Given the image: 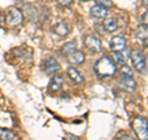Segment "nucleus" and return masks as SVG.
<instances>
[{"label":"nucleus","instance_id":"obj_1","mask_svg":"<svg viewBox=\"0 0 148 140\" xmlns=\"http://www.w3.org/2000/svg\"><path fill=\"white\" fill-rule=\"evenodd\" d=\"M94 71L96 73V76L100 78H106V77H111L116 73V64L112 60H110L109 57H104L99 58L98 61L94 64Z\"/></svg>","mask_w":148,"mask_h":140},{"label":"nucleus","instance_id":"obj_2","mask_svg":"<svg viewBox=\"0 0 148 140\" xmlns=\"http://www.w3.org/2000/svg\"><path fill=\"white\" fill-rule=\"evenodd\" d=\"M132 128L140 140H148V124H147L146 118L138 116V118L133 119Z\"/></svg>","mask_w":148,"mask_h":140},{"label":"nucleus","instance_id":"obj_3","mask_svg":"<svg viewBox=\"0 0 148 140\" xmlns=\"http://www.w3.org/2000/svg\"><path fill=\"white\" fill-rule=\"evenodd\" d=\"M131 62L133 64V67L137 72L140 73H146V68H147V64H146V57L145 55L140 51H133L131 53Z\"/></svg>","mask_w":148,"mask_h":140},{"label":"nucleus","instance_id":"obj_4","mask_svg":"<svg viewBox=\"0 0 148 140\" xmlns=\"http://www.w3.org/2000/svg\"><path fill=\"white\" fill-rule=\"evenodd\" d=\"M42 69L46 74H48V76H52V74L57 73L59 69H61V64L58 63V61L53 57H48L46 58L43 63H42Z\"/></svg>","mask_w":148,"mask_h":140},{"label":"nucleus","instance_id":"obj_5","mask_svg":"<svg viewBox=\"0 0 148 140\" xmlns=\"http://www.w3.org/2000/svg\"><path fill=\"white\" fill-rule=\"evenodd\" d=\"M84 45L86 50H89L92 53L101 52V41L95 35H88L84 40Z\"/></svg>","mask_w":148,"mask_h":140},{"label":"nucleus","instance_id":"obj_6","mask_svg":"<svg viewBox=\"0 0 148 140\" xmlns=\"http://www.w3.org/2000/svg\"><path fill=\"white\" fill-rule=\"evenodd\" d=\"M22 20H24V15H22V12L20 9L17 8H12L10 9V11L8 14V17H6V22L10 26H17L20 25Z\"/></svg>","mask_w":148,"mask_h":140},{"label":"nucleus","instance_id":"obj_7","mask_svg":"<svg viewBox=\"0 0 148 140\" xmlns=\"http://www.w3.org/2000/svg\"><path fill=\"white\" fill-rule=\"evenodd\" d=\"M119 86L128 92H132L136 89V81L131 76H123L122 74L119 79Z\"/></svg>","mask_w":148,"mask_h":140},{"label":"nucleus","instance_id":"obj_8","mask_svg":"<svg viewBox=\"0 0 148 140\" xmlns=\"http://www.w3.org/2000/svg\"><path fill=\"white\" fill-rule=\"evenodd\" d=\"M109 45L112 51H123L126 49V40L122 36H114L111 37Z\"/></svg>","mask_w":148,"mask_h":140},{"label":"nucleus","instance_id":"obj_9","mask_svg":"<svg viewBox=\"0 0 148 140\" xmlns=\"http://www.w3.org/2000/svg\"><path fill=\"white\" fill-rule=\"evenodd\" d=\"M67 57H68L69 63L73 64V66H79V64H82L85 61V55L83 52H80V51H73V52L69 53Z\"/></svg>","mask_w":148,"mask_h":140},{"label":"nucleus","instance_id":"obj_10","mask_svg":"<svg viewBox=\"0 0 148 140\" xmlns=\"http://www.w3.org/2000/svg\"><path fill=\"white\" fill-rule=\"evenodd\" d=\"M90 15L95 19H105L108 16V8L96 4L90 9Z\"/></svg>","mask_w":148,"mask_h":140},{"label":"nucleus","instance_id":"obj_11","mask_svg":"<svg viewBox=\"0 0 148 140\" xmlns=\"http://www.w3.org/2000/svg\"><path fill=\"white\" fill-rule=\"evenodd\" d=\"M67 74H68L69 79L72 81V83H74V85H82V83L84 82V78H83V76L74 67H69L67 69Z\"/></svg>","mask_w":148,"mask_h":140},{"label":"nucleus","instance_id":"obj_12","mask_svg":"<svg viewBox=\"0 0 148 140\" xmlns=\"http://www.w3.org/2000/svg\"><path fill=\"white\" fill-rule=\"evenodd\" d=\"M63 83H64V79H63L62 76H54V77L49 81L48 89H49L51 92H58V91L62 89Z\"/></svg>","mask_w":148,"mask_h":140},{"label":"nucleus","instance_id":"obj_13","mask_svg":"<svg viewBox=\"0 0 148 140\" xmlns=\"http://www.w3.org/2000/svg\"><path fill=\"white\" fill-rule=\"evenodd\" d=\"M136 37L142 45H147V24H141L137 27Z\"/></svg>","mask_w":148,"mask_h":140},{"label":"nucleus","instance_id":"obj_14","mask_svg":"<svg viewBox=\"0 0 148 140\" xmlns=\"http://www.w3.org/2000/svg\"><path fill=\"white\" fill-rule=\"evenodd\" d=\"M53 31H54V34H57L58 36H66V35H68L69 29H68V25L64 21H59L53 26Z\"/></svg>","mask_w":148,"mask_h":140},{"label":"nucleus","instance_id":"obj_15","mask_svg":"<svg viewBox=\"0 0 148 140\" xmlns=\"http://www.w3.org/2000/svg\"><path fill=\"white\" fill-rule=\"evenodd\" d=\"M104 27L108 32H114L117 30V22L114 17H109L104 21Z\"/></svg>","mask_w":148,"mask_h":140},{"label":"nucleus","instance_id":"obj_16","mask_svg":"<svg viewBox=\"0 0 148 140\" xmlns=\"http://www.w3.org/2000/svg\"><path fill=\"white\" fill-rule=\"evenodd\" d=\"M77 49V42L75 41H69V42L64 44V46L62 47V53L64 56H68L69 53H72L73 51H75Z\"/></svg>","mask_w":148,"mask_h":140},{"label":"nucleus","instance_id":"obj_17","mask_svg":"<svg viewBox=\"0 0 148 140\" xmlns=\"http://www.w3.org/2000/svg\"><path fill=\"white\" fill-rule=\"evenodd\" d=\"M112 57L115 62L119 64H125V62H126V57L123 56L122 51H112Z\"/></svg>","mask_w":148,"mask_h":140},{"label":"nucleus","instance_id":"obj_18","mask_svg":"<svg viewBox=\"0 0 148 140\" xmlns=\"http://www.w3.org/2000/svg\"><path fill=\"white\" fill-rule=\"evenodd\" d=\"M0 139L1 140H14L15 139V134L8 129H1L0 128Z\"/></svg>","mask_w":148,"mask_h":140},{"label":"nucleus","instance_id":"obj_19","mask_svg":"<svg viewBox=\"0 0 148 140\" xmlns=\"http://www.w3.org/2000/svg\"><path fill=\"white\" fill-rule=\"evenodd\" d=\"M121 72H122L123 76H131V77H132V74H133V71H132V69L130 68L128 66H125V64H122Z\"/></svg>","mask_w":148,"mask_h":140},{"label":"nucleus","instance_id":"obj_20","mask_svg":"<svg viewBox=\"0 0 148 140\" xmlns=\"http://www.w3.org/2000/svg\"><path fill=\"white\" fill-rule=\"evenodd\" d=\"M99 5H103L105 8H111L112 6V0H95Z\"/></svg>","mask_w":148,"mask_h":140},{"label":"nucleus","instance_id":"obj_21","mask_svg":"<svg viewBox=\"0 0 148 140\" xmlns=\"http://www.w3.org/2000/svg\"><path fill=\"white\" fill-rule=\"evenodd\" d=\"M57 1L63 6H69L73 3V0H57Z\"/></svg>","mask_w":148,"mask_h":140},{"label":"nucleus","instance_id":"obj_22","mask_svg":"<svg viewBox=\"0 0 148 140\" xmlns=\"http://www.w3.org/2000/svg\"><path fill=\"white\" fill-rule=\"evenodd\" d=\"M117 140H136V139H133L132 137H122V138H120Z\"/></svg>","mask_w":148,"mask_h":140},{"label":"nucleus","instance_id":"obj_23","mask_svg":"<svg viewBox=\"0 0 148 140\" xmlns=\"http://www.w3.org/2000/svg\"><path fill=\"white\" fill-rule=\"evenodd\" d=\"M145 5L147 6V0H145Z\"/></svg>","mask_w":148,"mask_h":140},{"label":"nucleus","instance_id":"obj_24","mask_svg":"<svg viewBox=\"0 0 148 140\" xmlns=\"http://www.w3.org/2000/svg\"><path fill=\"white\" fill-rule=\"evenodd\" d=\"M80 1H88V0H80Z\"/></svg>","mask_w":148,"mask_h":140}]
</instances>
